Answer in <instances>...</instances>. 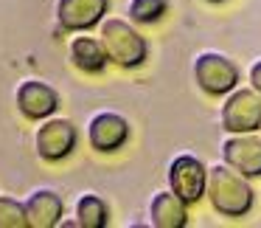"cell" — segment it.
Masks as SVG:
<instances>
[{
    "label": "cell",
    "mask_w": 261,
    "mask_h": 228,
    "mask_svg": "<svg viewBox=\"0 0 261 228\" xmlns=\"http://www.w3.org/2000/svg\"><path fill=\"white\" fill-rule=\"evenodd\" d=\"M73 217L79 228H104L110 222V209L96 192H85L73 203Z\"/></svg>",
    "instance_id": "14"
},
{
    "label": "cell",
    "mask_w": 261,
    "mask_h": 228,
    "mask_svg": "<svg viewBox=\"0 0 261 228\" xmlns=\"http://www.w3.org/2000/svg\"><path fill=\"white\" fill-rule=\"evenodd\" d=\"M85 135L96 152H115L129 141V121L115 110H98L87 119Z\"/></svg>",
    "instance_id": "7"
},
{
    "label": "cell",
    "mask_w": 261,
    "mask_h": 228,
    "mask_svg": "<svg viewBox=\"0 0 261 228\" xmlns=\"http://www.w3.org/2000/svg\"><path fill=\"white\" fill-rule=\"evenodd\" d=\"M202 3H211V6H216V3H225V0H202Z\"/></svg>",
    "instance_id": "18"
},
{
    "label": "cell",
    "mask_w": 261,
    "mask_h": 228,
    "mask_svg": "<svg viewBox=\"0 0 261 228\" xmlns=\"http://www.w3.org/2000/svg\"><path fill=\"white\" fill-rule=\"evenodd\" d=\"M98 40L107 51L110 62L124 71L141 68L149 57V42L141 31L135 29L132 20L124 17H104L98 23Z\"/></svg>",
    "instance_id": "2"
},
{
    "label": "cell",
    "mask_w": 261,
    "mask_h": 228,
    "mask_svg": "<svg viewBox=\"0 0 261 228\" xmlns=\"http://www.w3.org/2000/svg\"><path fill=\"white\" fill-rule=\"evenodd\" d=\"M0 228H29L25 203L12 194H0Z\"/></svg>",
    "instance_id": "16"
},
{
    "label": "cell",
    "mask_w": 261,
    "mask_h": 228,
    "mask_svg": "<svg viewBox=\"0 0 261 228\" xmlns=\"http://www.w3.org/2000/svg\"><path fill=\"white\" fill-rule=\"evenodd\" d=\"M222 161L247 177H261V132H227L222 138Z\"/></svg>",
    "instance_id": "8"
},
{
    "label": "cell",
    "mask_w": 261,
    "mask_h": 228,
    "mask_svg": "<svg viewBox=\"0 0 261 228\" xmlns=\"http://www.w3.org/2000/svg\"><path fill=\"white\" fill-rule=\"evenodd\" d=\"M23 203H25V214H29V228H57L62 222L65 203L57 189L40 186Z\"/></svg>",
    "instance_id": "11"
},
{
    "label": "cell",
    "mask_w": 261,
    "mask_h": 228,
    "mask_svg": "<svg viewBox=\"0 0 261 228\" xmlns=\"http://www.w3.org/2000/svg\"><path fill=\"white\" fill-rule=\"evenodd\" d=\"M110 0H57L54 17L62 31H90L107 17Z\"/></svg>",
    "instance_id": "10"
},
{
    "label": "cell",
    "mask_w": 261,
    "mask_h": 228,
    "mask_svg": "<svg viewBox=\"0 0 261 228\" xmlns=\"http://www.w3.org/2000/svg\"><path fill=\"white\" fill-rule=\"evenodd\" d=\"M242 79V71L227 54L199 51L194 57V82L205 96H227Z\"/></svg>",
    "instance_id": "3"
},
{
    "label": "cell",
    "mask_w": 261,
    "mask_h": 228,
    "mask_svg": "<svg viewBox=\"0 0 261 228\" xmlns=\"http://www.w3.org/2000/svg\"><path fill=\"white\" fill-rule=\"evenodd\" d=\"M258 132H261V130H258Z\"/></svg>",
    "instance_id": "19"
},
{
    "label": "cell",
    "mask_w": 261,
    "mask_h": 228,
    "mask_svg": "<svg viewBox=\"0 0 261 228\" xmlns=\"http://www.w3.org/2000/svg\"><path fill=\"white\" fill-rule=\"evenodd\" d=\"M149 225L154 228H186L188 203L180 200L171 189H160L149 200Z\"/></svg>",
    "instance_id": "13"
},
{
    "label": "cell",
    "mask_w": 261,
    "mask_h": 228,
    "mask_svg": "<svg viewBox=\"0 0 261 228\" xmlns=\"http://www.w3.org/2000/svg\"><path fill=\"white\" fill-rule=\"evenodd\" d=\"M166 12H169V0H129L126 3V20H132L135 26H152L163 20Z\"/></svg>",
    "instance_id": "15"
},
{
    "label": "cell",
    "mask_w": 261,
    "mask_h": 228,
    "mask_svg": "<svg viewBox=\"0 0 261 228\" xmlns=\"http://www.w3.org/2000/svg\"><path fill=\"white\" fill-rule=\"evenodd\" d=\"M166 180L169 189L177 194L180 200H186L188 206L199 203L205 197V180H208V166L191 152L174 155L166 169Z\"/></svg>",
    "instance_id": "6"
},
{
    "label": "cell",
    "mask_w": 261,
    "mask_h": 228,
    "mask_svg": "<svg viewBox=\"0 0 261 228\" xmlns=\"http://www.w3.org/2000/svg\"><path fill=\"white\" fill-rule=\"evenodd\" d=\"M219 124L225 132H255L261 130V93L250 87H233L222 96Z\"/></svg>",
    "instance_id": "5"
},
{
    "label": "cell",
    "mask_w": 261,
    "mask_h": 228,
    "mask_svg": "<svg viewBox=\"0 0 261 228\" xmlns=\"http://www.w3.org/2000/svg\"><path fill=\"white\" fill-rule=\"evenodd\" d=\"M79 144V127L65 116H48V119L37 121L34 130V149L40 161L45 164H59L65 161Z\"/></svg>",
    "instance_id": "4"
},
{
    "label": "cell",
    "mask_w": 261,
    "mask_h": 228,
    "mask_svg": "<svg viewBox=\"0 0 261 228\" xmlns=\"http://www.w3.org/2000/svg\"><path fill=\"white\" fill-rule=\"evenodd\" d=\"M14 104L20 116L29 121H42L57 113L59 107V93L42 79H23L14 87Z\"/></svg>",
    "instance_id": "9"
},
{
    "label": "cell",
    "mask_w": 261,
    "mask_h": 228,
    "mask_svg": "<svg viewBox=\"0 0 261 228\" xmlns=\"http://www.w3.org/2000/svg\"><path fill=\"white\" fill-rule=\"evenodd\" d=\"M205 197H208L211 209L222 217H244L250 214L255 203V192L250 186V177L233 169L230 164L219 161V164L208 166V180H205Z\"/></svg>",
    "instance_id": "1"
},
{
    "label": "cell",
    "mask_w": 261,
    "mask_h": 228,
    "mask_svg": "<svg viewBox=\"0 0 261 228\" xmlns=\"http://www.w3.org/2000/svg\"><path fill=\"white\" fill-rule=\"evenodd\" d=\"M68 59L76 71L90 74V76L101 74L110 62L101 40H98V37H90L87 31H73V37H70V42H68Z\"/></svg>",
    "instance_id": "12"
},
{
    "label": "cell",
    "mask_w": 261,
    "mask_h": 228,
    "mask_svg": "<svg viewBox=\"0 0 261 228\" xmlns=\"http://www.w3.org/2000/svg\"><path fill=\"white\" fill-rule=\"evenodd\" d=\"M247 76H250V85L261 93V59H255V62L250 65V74Z\"/></svg>",
    "instance_id": "17"
}]
</instances>
